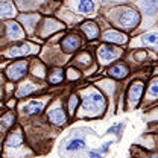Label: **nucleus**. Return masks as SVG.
Instances as JSON below:
<instances>
[{"mask_svg": "<svg viewBox=\"0 0 158 158\" xmlns=\"http://www.w3.org/2000/svg\"><path fill=\"white\" fill-rule=\"evenodd\" d=\"M85 148V141L82 140V138H75V140H70L69 143H67V146H65V149L67 151H79V149H84Z\"/></svg>", "mask_w": 158, "mask_h": 158, "instance_id": "18", "label": "nucleus"}, {"mask_svg": "<svg viewBox=\"0 0 158 158\" xmlns=\"http://www.w3.org/2000/svg\"><path fill=\"white\" fill-rule=\"evenodd\" d=\"M20 19H21L23 23H27V24H26L27 31H32V29H34V20H37L38 17H35V15H32V17H29V15H21Z\"/></svg>", "mask_w": 158, "mask_h": 158, "instance_id": "24", "label": "nucleus"}, {"mask_svg": "<svg viewBox=\"0 0 158 158\" xmlns=\"http://www.w3.org/2000/svg\"><path fill=\"white\" fill-rule=\"evenodd\" d=\"M47 118L55 125H64L65 120H67V116H65V113L61 106H53L52 110L47 111Z\"/></svg>", "mask_w": 158, "mask_h": 158, "instance_id": "8", "label": "nucleus"}, {"mask_svg": "<svg viewBox=\"0 0 158 158\" xmlns=\"http://www.w3.org/2000/svg\"><path fill=\"white\" fill-rule=\"evenodd\" d=\"M110 146H111V141H110V143H105V144H103V148H102V149H100V152H106V151H108V148H110Z\"/></svg>", "mask_w": 158, "mask_h": 158, "instance_id": "28", "label": "nucleus"}, {"mask_svg": "<svg viewBox=\"0 0 158 158\" xmlns=\"http://www.w3.org/2000/svg\"><path fill=\"white\" fill-rule=\"evenodd\" d=\"M141 6H143V9L146 11L148 15H154L157 12V0H146V2L141 3Z\"/></svg>", "mask_w": 158, "mask_h": 158, "instance_id": "21", "label": "nucleus"}, {"mask_svg": "<svg viewBox=\"0 0 158 158\" xmlns=\"http://www.w3.org/2000/svg\"><path fill=\"white\" fill-rule=\"evenodd\" d=\"M14 120H15V114L12 111H9V113H6L5 116L0 117V126L2 128H11L14 125Z\"/></svg>", "mask_w": 158, "mask_h": 158, "instance_id": "17", "label": "nucleus"}, {"mask_svg": "<svg viewBox=\"0 0 158 158\" xmlns=\"http://www.w3.org/2000/svg\"><path fill=\"white\" fill-rule=\"evenodd\" d=\"M26 72H27V61H17L8 67L6 76L11 81H19L26 75Z\"/></svg>", "mask_w": 158, "mask_h": 158, "instance_id": "3", "label": "nucleus"}, {"mask_svg": "<svg viewBox=\"0 0 158 158\" xmlns=\"http://www.w3.org/2000/svg\"><path fill=\"white\" fill-rule=\"evenodd\" d=\"M143 91H144V85L141 82H132L131 87H129V91H128V102L131 106H137L140 99L143 96Z\"/></svg>", "mask_w": 158, "mask_h": 158, "instance_id": "6", "label": "nucleus"}, {"mask_svg": "<svg viewBox=\"0 0 158 158\" xmlns=\"http://www.w3.org/2000/svg\"><path fill=\"white\" fill-rule=\"evenodd\" d=\"M103 40L108 41V43H116V44H125L128 38L125 34L118 32V31H114V29H110L103 34Z\"/></svg>", "mask_w": 158, "mask_h": 158, "instance_id": "9", "label": "nucleus"}, {"mask_svg": "<svg viewBox=\"0 0 158 158\" xmlns=\"http://www.w3.org/2000/svg\"><path fill=\"white\" fill-rule=\"evenodd\" d=\"M106 106V102L103 96L98 93V91H91L88 93L85 98H84V103H82V111L85 116H90V117H96L100 116L103 113Z\"/></svg>", "mask_w": 158, "mask_h": 158, "instance_id": "1", "label": "nucleus"}, {"mask_svg": "<svg viewBox=\"0 0 158 158\" xmlns=\"http://www.w3.org/2000/svg\"><path fill=\"white\" fill-rule=\"evenodd\" d=\"M14 15V6L8 2H0V17H11Z\"/></svg>", "mask_w": 158, "mask_h": 158, "instance_id": "19", "label": "nucleus"}, {"mask_svg": "<svg viewBox=\"0 0 158 158\" xmlns=\"http://www.w3.org/2000/svg\"><path fill=\"white\" fill-rule=\"evenodd\" d=\"M138 23H140V14L132 8H125L118 17V26L126 31L134 29Z\"/></svg>", "mask_w": 158, "mask_h": 158, "instance_id": "2", "label": "nucleus"}, {"mask_svg": "<svg viewBox=\"0 0 158 158\" xmlns=\"http://www.w3.org/2000/svg\"><path fill=\"white\" fill-rule=\"evenodd\" d=\"M149 94H151V99H157V94H158V81L154 79L151 87H149Z\"/></svg>", "mask_w": 158, "mask_h": 158, "instance_id": "25", "label": "nucleus"}, {"mask_svg": "<svg viewBox=\"0 0 158 158\" xmlns=\"http://www.w3.org/2000/svg\"><path fill=\"white\" fill-rule=\"evenodd\" d=\"M24 32L21 31L19 23L15 21H8L6 23V37H9L11 40H20L23 38Z\"/></svg>", "mask_w": 158, "mask_h": 158, "instance_id": "10", "label": "nucleus"}, {"mask_svg": "<svg viewBox=\"0 0 158 158\" xmlns=\"http://www.w3.org/2000/svg\"><path fill=\"white\" fill-rule=\"evenodd\" d=\"M81 29H82V32L85 34V37L88 40H94L99 37V26L96 23H93V21L84 23V24L81 26Z\"/></svg>", "mask_w": 158, "mask_h": 158, "instance_id": "11", "label": "nucleus"}, {"mask_svg": "<svg viewBox=\"0 0 158 158\" xmlns=\"http://www.w3.org/2000/svg\"><path fill=\"white\" fill-rule=\"evenodd\" d=\"M88 158H102V154L98 151H90L88 152Z\"/></svg>", "mask_w": 158, "mask_h": 158, "instance_id": "27", "label": "nucleus"}, {"mask_svg": "<svg viewBox=\"0 0 158 158\" xmlns=\"http://www.w3.org/2000/svg\"><path fill=\"white\" fill-rule=\"evenodd\" d=\"M78 9L82 14H91L94 11V3H93V0H81L78 5Z\"/></svg>", "mask_w": 158, "mask_h": 158, "instance_id": "16", "label": "nucleus"}, {"mask_svg": "<svg viewBox=\"0 0 158 158\" xmlns=\"http://www.w3.org/2000/svg\"><path fill=\"white\" fill-rule=\"evenodd\" d=\"M21 143H23L21 131H15V132H11L8 135L6 141H5V146H8V148H19V146H21Z\"/></svg>", "mask_w": 158, "mask_h": 158, "instance_id": "13", "label": "nucleus"}, {"mask_svg": "<svg viewBox=\"0 0 158 158\" xmlns=\"http://www.w3.org/2000/svg\"><path fill=\"white\" fill-rule=\"evenodd\" d=\"M79 46H81V40L76 35H67L61 41V49L64 52H67V53L75 52L76 49H79Z\"/></svg>", "mask_w": 158, "mask_h": 158, "instance_id": "7", "label": "nucleus"}, {"mask_svg": "<svg viewBox=\"0 0 158 158\" xmlns=\"http://www.w3.org/2000/svg\"><path fill=\"white\" fill-rule=\"evenodd\" d=\"M0 34H2V27H0Z\"/></svg>", "mask_w": 158, "mask_h": 158, "instance_id": "29", "label": "nucleus"}, {"mask_svg": "<svg viewBox=\"0 0 158 158\" xmlns=\"http://www.w3.org/2000/svg\"><path fill=\"white\" fill-rule=\"evenodd\" d=\"M62 81H64V72L59 70V69L53 70V72L50 73V76H49V82H50V84H61Z\"/></svg>", "mask_w": 158, "mask_h": 158, "instance_id": "22", "label": "nucleus"}, {"mask_svg": "<svg viewBox=\"0 0 158 158\" xmlns=\"http://www.w3.org/2000/svg\"><path fill=\"white\" fill-rule=\"evenodd\" d=\"M44 100H32V102H29L24 108H23V111L26 113V114H38L41 113V110L44 108Z\"/></svg>", "mask_w": 158, "mask_h": 158, "instance_id": "14", "label": "nucleus"}, {"mask_svg": "<svg viewBox=\"0 0 158 158\" xmlns=\"http://www.w3.org/2000/svg\"><path fill=\"white\" fill-rule=\"evenodd\" d=\"M123 123H117V125H114V126H111L110 129H108V132H118L120 129H123Z\"/></svg>", "mask_w": 158, "mask_h": 158, "instance_id": "26", "label": "nucleus"}, {"mask_svg": "<svg viewBox=\"0 0 158 158\" xmlns=\"http://www.w3.org/2000/svg\"><path fill=\"white\" fill-rule=\"evenodd\" d=\"M5 2H6V0H5Z\"/></svg>", "mask_w": 158, "mask_h": 158, "instance_id": "31", "label": "nucleus"}, {"mask_svg": "<svg viewBox=\"0 0 158 158\" xmlns=\"http://www.w3.org/2000/svg\"><path fill=\"white\" fill-rule=\"evenodd\" d=\"M78 103H79L78 96H72V98H70V100H69V114H70V116L75 114V111H76V108H78Z\"/></svg>", "mask_w": 158, "mask_h": 158, "instance_id": "23", "label": "nucleus"}, {"mask_svg": "<svg viewBox=\"0 0 158 158\" xmlns=\"http://www.w3.org/2000/svg\"><path fill=\"white\" fill-rule=\"evenodd\" d=\"M128 73H129V69H128L125 64H122V62L114 64V65L110 69V76H113V78H116V79L126 78V76H128Z\"/></svg>", "mask_w": 158, "mask_h": 158, "instance_id": "12", "label": "nucleus"}, {"mask_svg": "<svg viewBox=\"0 0 158 158\" xmlns=\"http://www.w3.org/2000/svg\"><path fill=\"white\" fill-rule=\"evenodd\" d=\"M0 131H2V126H0Z\"/></svg>", "mask_w": 158, "mask_h": 158, "instance_id": "30", "label": "nucleus"}, {"mask_svg": "<svg viewBox=\"0 0 158 158\" xmlns=\"http://www.w3.org/2000/svg\"><path fill=\"white\" fill-rule=\"evenodd\" d=\"M35 90H37V85H34V84H31V82L23 84V85H20L19 91H17V98H27V96L32 94Z\"/></svg>", "mask_w": 158, "mask_h": 158, "instance_id": "15", "label": "nucleus"}, {"mask_svg": "<svg viewBox=\"0 0 158 158\" xmlns=\"http://www.w3.org/2000/svg\"><path fill=\"white\" fill-rule=\"evenodd\" d=\"M143 44L144 46H151L152 49H157V43H158V37L155 32H152V34H146V35H143Z\"/></svg>", "mask_w": 158, "mask_h": 158, "instance_id": "20", "label": "nucleus"}, {"mask_svg": "<svg viewBox=\"0 0 158 158\" xmlns=\"http://www.w3.org/2000/svg\"><path fill=\"white\" fill-rule=\"evenodd\" d=\"M37 52V49L29 44V43H23V44H17V46H12L8 52H6V56L9 58H17V56H24V55H31Z\"/></svg>", "mask_w": 158, "mask_h": 158, "instance_id": "5", "label": "nucleus"}, {"mask_svg": "<svg viewBox=\"0 0 158 158\" xmlns=\"http://www.w3.org/2000/svg\"><path fill=\"white\" fill-rule=\"evenodd\" d=\"M99 58L102 62H113L114 59H117L122 55V50H118L116 47L110 46V44H102L99 47Z\"/></svg>", "mask_w": 158, "mask_h": 158, "instance_id": "4", "label": "nucleus"}]
</instances>
